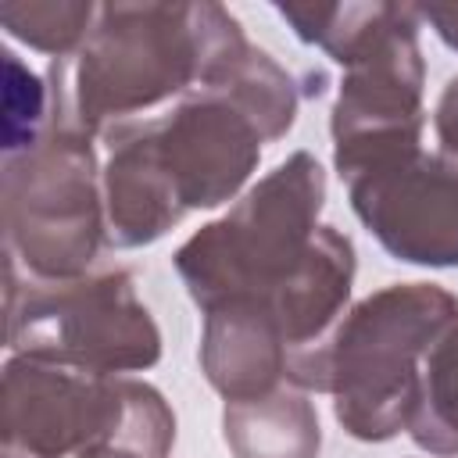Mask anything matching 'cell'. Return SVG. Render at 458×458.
Returning <instances> with one entry per match:
<instances>
[{
    "mask_svg": "<svg viewBox=\"0 0 458 458\" xmlns=\"http://www.w3.org/2000/svg\"><path fill=\"white\" fill-rule=\"evenodd\" d=\"M243 43L222 4H104L86 43L50 64V118L107 132L193 93Z\"/></svg>",
    "mask_w": 458,
    "mask_h": 458,
    "instance_id": "1",
    "label": "cell"
},
{
    "mask_svg": "<svg viewBox=\"0 0 458 458\" xmlns=\"http://www.w3.org/2000/svg\"><path fill=\"white\" fill-rule=\"evenodd\" d=\"M0 408V458H75L100 444L168 458L175 444V411L157 386L61 358L11 354Z\"/></svg>",
    "mask_w": 458,
    "mask_h": 458,
    "instance_id": "2",
    "label": "cell"
},
{
    "mask_svg": "<svg viewBox=\"0 0 458 458\" xmlns=\"http://www.w3.org/2000/svg\"><path fill=\"white\" fill-rule=\"evenodd\" d=\"M454 315L458 297L440 283H390L344 311L318 365L344 433L383 444L408 429L422 358Z\"/></svg>",
    "mask_w": 458,
    "mask_h": 458,
    "instance_id": "3",
    "label": "cell"
},
{
    "mask_svg": "<svg viewBox=\"0 0 458 458\" xmlns=\"http://www.w3.org/2000/svg\"><path fill=\"white\" fill-rule=\"evenodd\" d=\"M326 204V172L293 150L258 179L222 218L200 225L172 265L200 311L225 301H268L304 261Z\"/></svg>",
    "mask_w": 458,
    "mask_h": 458,
    "instance_id": "4",
    "label": "cell"
},
{
    "mask_svg": "<svg viewBox=\"0 0 458 458\" xmlns=\"http://www.w3.org/2000/svg\"><path fill=\"white\" fill-rule=\"evenodd\" d=\"M93 136L47 118L43 136L4 154V247L32 279H79L107 243L104 186Z\"/></svg>",
    "mask_w": 458,
    "mask_h": 458,
    "instance_id": "5",
    "label": "cell"
},
{
    "mask_svg": "<svg viewBox=\"0 0 458 458\" xmlns=\"http://www.w3.org/2000/svg\"><path fill=\"white\" fill-rule=\"evenodd\" d=\"M4 315L11 354L61 358L104 376L143 372L161 361V329L125 268L32 279L7 258Z\"/></svg>",
    "mask_w": 458,
    "mask_h": 458,
    "instance_id": "6",
    "label": "cell"
},
{
    "mask_svg": "<svg viewBox=\"0 0 458 458\" xmlns=\"http://www.w3.org/2000/svg\"><path fill=\"white\" fill-rule=\"evenodd\" d=\"M419 21L411 4H390L372 36L344 61L340 93L329 114L333 168L340 179L383 154L422 147L426 61Z\"/></svg>",
    "mask_w": 458,
    "mask_h": 458,
    "instance_id": "7",
    "label": "cell"
},
{
    "mask_svg": "<svg viewBox=\"0 0 458 458\" xmlns=\"http://www.w3.org/2000/svg\"><path fill=\"white\" fill-rule=\"evenodd\" d=\"M361 225L397 261L458 268V172L422 147L383 154L344 175Z\"/></svg>",
    "mask_w": 458,
    "mask_h": 458,
    "instance_id": "8",
    "label": "cell"
},
{
    "mask_svg": "<svg viewBox=\"0 0 458 458\" xmlns=\"http://www.w3.org/2000/svg\"><path fill=\"white\" fill-rule=\"evenodd\" d=\"M150 125L186 211H211L233 200L261 161L265 140L258 125L215 89L186 93Z\"/></svg>",
    "mask_w": 458,
    "mask_h": 458,
    "instance_id": "9",
    "label": "cell"
},
{
    "mask_svg": "<svg viewBox=\"0 0 458 458\" xmlns=\"http://www.w3.org/2000/svg\"><path fill=\"white\" fill-rule=\"evenodd\" d=\"M107 161L100 172L107 243L118 250L147 247L186 215L175 182L161 161L150 122H122L104 132Z\"/></svg>",
    "mask_w": 458,
    "mask_h": 458,
    "instance_id": "10",
    "label": "cell"
},
{
    "mask_svg": "<svg viewBox=\"0 0 458 458\" xmlns=\"http://www.w3.org/2000/svg\"><path fill=\"white\" fill-rule=\"evenodd\" d=\"M290 347L268 304L240 297L204 311L200 372L225 401L265 397L286 379Z\"/></svg>",
    "mask_w": 458,
    "mask_h": 458,
    "instance_id": "11",
    "label": "cell"
},
{
    "mask_svg": "<svg viewBox=\"0 0 458 458\" xmlns=\"http://www.w3.org/2000/svg\"><path fill=\"white\" fill-rule=\"evenodd\" d=\"M222 433L233 458H318L322 426L304 390L279 386L265 397L225 401Z\"/></svg>",
    "mask_w": 458,
    "mask_h": 458,
    "instance_id": "12",
    "label": "cell"
},
{
    "mask_svg": "<svg viewBox=\"0 0 458 458\" xmlns=\"http://www.w3.org/2000/svg\"><path fill=\"white\" fill-rule=\"evenodd\" d=\"M197 89H215L233 100L258 125L265 143H276L293 129L301 100L297 82L254 43H243L229 57H222V64Z\"/></svg>",
    "mask_w": 458,
    "mask_h": 458,
    "instance_id": "13",
    "label": "cell"
},
{
    "mask_svg": "<svg viewBox=\"0 0 458 458\" xmlns=\"http://www.w3.org/2000/svg\"><path fill=\"white\" fill-rule=\"evenodd\" d=\"M408 437L437 458H458V315L422 358Z\"/></svg>",
    "mask_w": 458,
    "mask_h": 458,
    "instance_id": "14",
    "label": "cell"
},
{
    "mask_svg": "<svg viewBox=\"0 0 458 458\" xmlns=\"http://www.w3.org/2000/svg\"><path fill=\"white\" fill-rule=\"evenodd\" d=\"M97 11L100 7H93L89 0H4L0 25L11 39L57 61L72 57L86 43Z\"/></svg>",
    "mask_w": 458,
    "mask_h": 458,
    "instance_id": "15",
    "label": "cell"
},
{
    "mask_svg": "<svg viewBox=\"0 0 458 458\" xmlns=\"http://www.w3.org/2000/svg\"><path fill=\"white\" fill-rule=\"evenodd\" d=\"M50 118V86L4 50V154L32 147Z\"/></svg>",
    "mask_w": 458,
    "mask_h": 458,
    "instance_id": "16",
    "label": "cell"
},
{
    "mask_svg": "<svg viewBox=\"0 0 458 458\" xmlns=\"http://www.w3.org/2000/svg\"><path fill=\"white\" fill-rule=\"evenodd\" d=\"M433 132H437V157L458 172V75L444 86L440 100H437V111H433Z\"/></svg>",
    "mask_w": 458,
    "mask_h": 458,
    "instance_id": "17",
    "label": "cell"
},
{
    "mask_svg": "<svg viewBox=\"0 0 458 458\" xmlns=\"http://www.w3.org/2000/svg\"><path fill=\"white\" fill-rule=\"evenodd\" d=\"M422 21L433 25V32L451 47L458 50V4H419L415 7Z\"/></svg>",
    "mask_w": 458,
    "mask_h": 458,
    "instance_id": "18",
    "label": "cell"
},
{
    "mask_svg": "<svg viewBox=\"0 0 458 458\" xmlns=\"http://www.w3.org/2000/svg\"><path fill=\"white\" fill-rule=\"evenodd\" d=\"M75 458H143V454L132 451V447H122V444H100V447H89Z\"/></svg>",
    "mask_w": 458,
    "mask_h": 458,
    "instance_id": "19",
    "label": "cell"
}]
</instances>
